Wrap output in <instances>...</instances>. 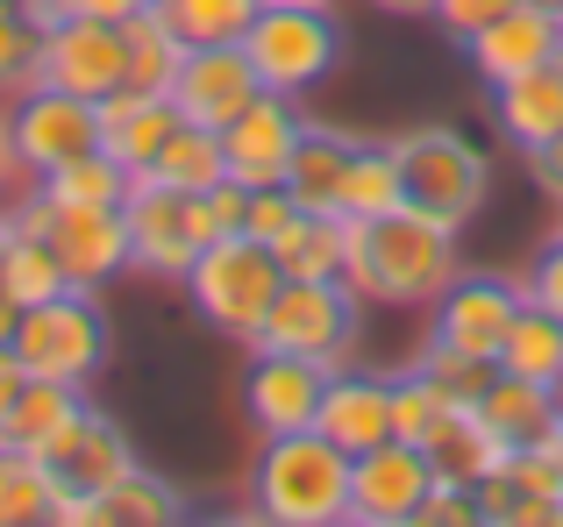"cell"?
<instances>
[{
    "label": "cell",
    "mask_w": 563,
    "mask_h": 527,
    "mask_svg": "<svg viewBox=\"0 0 563 527\" xmlns=\"http://www.w3.org/2000/svg\"><path fill=\"white\" fill-rule=\"evenodd\" d=\"M499 371L536 378V385L563 378V314H550V306H536V300H521L507 343H499Z\"/></svg>",
    "instance_id": "obj_32"
},
{
    "label": "cell",
    "mask_w": 563,
    "mask_h": 527,
    "mask_svg": "<svg viewBox=\"0 0 563 527\" xmlns=\"http://www.w3.org/2000/svg\"><path fill=\"white\" fill-rule=\"evenodd\" d=\"M43 86H65V93H79V100L122 93L129 86V29L65 14V22L43 36Z\"/></svg>",
    "instance_id": "obj_13"
},
{
    "label": "cell",
    "mask_w": 563,
    "mask_h": 527,
    "mask_svg": "<svg viewBox=\"0 0 563 527\" xmlns=\"http://www.w3.org/2000/svg\"><path fill=\"white\" fill-rule=\"evenodd\" d=\"M528 179H536V193L550 200V208H563V136L542 143V150H528Z\"/></svg>",
    "instance_id": "obj_44"
},
{
    "label": "cell",
    "mask_w": 563,
    "mask_h": 527,
    "mask_svg": "<svg viewBox=\"0 0 563 527\" xmlns=\"http://www.w3.org/2000/svg\"><path fill=\"white\" fill-rule=\"evenodd\" d=\"M14 222L36 228V236L57 250V264H65V278H71V285H86V292H100L108 278L136 271V264H129V222H122V208H57V200H43L36 186H29V193L14 200Z\"/></svg>",
    "instance_id": "obj_9"
},
{
    "label": "cell",
    "mask_w": 563,
    "mask_h": 527,
    "mask_svg": "<svg viewBox=\"0 0 563 527\" xmlns=\"http://www.w3.org/2000/svg\"><path fill=\"white\" fill-rule=\"evenodd\" d=\"M278 285H286L278 250L257 243V236H243V228H235V236H214L186 271V292H192V306H200V321L221 328V335H235V343H257L264 335V314H272Z\"/></svg>",
    "instance_id": "obj_4"
},
{
    "label": "cell",
    "mask_w": 563,
    "mask_h": 527,
    "mask_svg": "<svg viewBox=\"0 0 563 527\" xmlns=\"http://www.w3.org/2000/svg\"><path fill=\"white\" fill-rule=\"evenodd\" d=\"M43 463L57 471V485H65V492H93V500H100V492L136 463V449H129V435H122V421H114V414L86 406V414L71 421L51 449H43Z\"/></svg>",
    "instance_id": "obj_19"
},
{
    "label": "cell",
    "mask_w": 563,
    "mask_h": 527,
    "mask_svg": "<svg viewBox=\"0 0 563 527\" xmlns=\"http://www.w3.org/2000/svg\"><path fill=\"white\" fill-rule=\"evenodd\" d=\"M478 421L507 449H542L556 435V400H550V385H536V378L493 371V385L478 392Z\"/></svg>",
    "instance_id": "obj_25"
},
{
    "label": "cell",
    "mask_w": 563,
    "mask_h": 527,
    "mask_svg": "<svg viewBox=\"0 0 563 527\" xmlns=\"http://www.w3.org/2000/svg\"><path fill=\"white\" fill-rule=\"evenodd\" d=\"M314 428L329 435V442H343L350 457L393 442V378L350 371V363H343V371H329V392H321Z\"/></svg>",
    "instance_id": "obj_20"
},
{
    "label": "cell",
    "mask_w": 563,
    "mask_h": 527,
    "mask_svg": "<svg viewBox=\"0 0 563 527\" xmlns=\"http://www.w3.org/2000/svg\"><path fill=\"white\" fill-rule=\"evenodd\" d=\"M456 236L464 228L435 222L421 208H393L378 222H357L350 228V292L372 306H435L442 285H450L464 264H456Z\"/></svg>",
    "instance_id": "obj_1"
},
{
    "label": "cell",
    "mask_w": 563,
    "mask_h": 527,
    "mask_svg": "<svg viewBox=\"0 0 563 527\" xmlns=\"http://www.w3.org/2000/svg\"><path fill=\"white\" fill-rule=\"evenodd\" d=\"M14 179H29V171H22V150H14V128H8V100H0V193Z\"/></svg>",
    "instance_id": "obj_47"
},
{
    "label": "cell",
    "mask_w": 563,
    "mask_h": 527,
    "mask_svg": "<svg viewBox=\"0 0 563 527\" xmlns=\"http://www.w3.org/2000/svg\"><path fill=\"white\" fill-rule=\"evenodd\" d=\"M129 86L136 93H172V79H179V65H186V36L157 14V0L143 14H129Z\"/></svg>",
    "instance_id": "obj_34"
},
{
    "label": "cell",
    "mask_w": 563,
    "mask_h": 527,
    "mask_svg": "<svg viewBox=\"0 0 563 527\" xmlns=\"http://www.w3.org/2000/svg\"><path fill=\"white\" fill-rule=\"evenodd\" d=\"M272 8H335V0H272Z\"/></svg>",
    "instance_id": "obj_52"
},
{
    "label": "cell",
    "mask_w": 563,
    "mask_h": 527,
    "mask_svg": "<svg viewBox=\"0 0 563 527\" xmlns=\"http://www.w3.org/2000/svg\"><path fill=\"white\" fill-rule=\"evenodd\" d=\"M357 306L364 300L350 292V278H286L250 349H286V357H314L343 371L357 357Z\"/></svg>",
    "instance_id": "obj_7"
},
{
    "label": "cell",
    "mask_w": 563,
    "mask_h": 527,
    "mask_svg": "<svg viewBox=\"0 0 563 527\" xmlns=\"http://www.w3.org/2000/svg\"><path fill=\"white\" fill-rule=\"evenodd\" d=\"M8 243H14V208H0V257H8Z\"/></svg>",
    "instance_id": "obj_51"
},
{
    "label": "cell",
    "mask_w": 563,
    "mask_h": 527,
    "mask_svg": "<svg viewBox=\"0 0 563 527\" xmlns=\"http://www.w3.org/2000/svg\"><path fill=\"white\" fill-rule=\"evenodd\" d=\"M442 414H450V400H442V392L407 363V371L393 378V435H399V442H428V428H435Z\"/></svg>",
    "instance_id": "obj_39"
},
{
    "label": "cell",
    "mask_w": 563,
    "mask_h": 527,
    "mask_svg": "<svg viewBox=\"0 0 563 527\" xmlns=\"http://www.w3.org/2000/svg\"><path fill=\"white\" fill-rule=\"evenodd\" d=\"M300 136H307L300 100H292V93H257L229 128H221V150H229V179H235V186H250V193H257V186H286Z\"/></svg>",
    "instance_id": "obj_14"
},
{
    "label": "cell",
    "mask_w": 563,
    "mask_h": 527,
    "mask_svg": "<svg viewBox=\"0 0 563 527\" xmlns=\"http://www.w3.org/2000/svg\"><path fill=\"white\" fill-rule=\"evenodd\" d=\"M243 208H250V186H235V179H221L214 193H207V214H214L221 236H235V228H243Z\"/></svg>",
    "instance_id": "obj_45"
},
{
    "label": "cell",
    "mask_w": 563,
    "mask_h": 527,
    "mask_svg": "<svg viewBox=\"0 0 563 527\" xmlns=\"http://www.w3.org/2000/svg\"><path fill=\"white\" fill-rule=\"evenodd\" d=\"M521 278H499V271H456L442 285V300L428 306V335L478 363H499V343H507L514 314H521Z\"/></svg>",
    "instance_id": "obj_10"
},
{
    "label": "cell",
    "mask_w": 563,
    "mask_h": 527,
    "mask_svg": "<svg viewBox=\"0 0 563 527\" xmlns=\"http://www.w3.org/2000/svg\"><path fill=\"white\" fill-rule=\"evenodd\" d=\"M172 520H186V492L172 485V478L143 471V463H129V471L100 492V527H172Z\"/></svg>",
    "instance_id": "obj_30"
},
{
    "label": "cell",
    "mask_w": 563,
    "mask_h": 527,
    "mask_svg": "<svg viewBox=\"0 0 563 527\" xmlns=\"http://www.w3.org/2000/svg\"><path fill=\"white\" fill-rule=\"evenodd\" d=\"M151 179L179 186V193H214V186L229 179V150H221V128L179 122V128H172V143H165V150H157Z\"/></svg>",
    "instance_id": "obj_33"
},
{
    "label": "cell",
    "mask_w": 563,
    "mask_h": 527,
    "mask_svg": "<svg viewBox=\"0 0 563 527\" xmlns=\"http://www.w3.org/2000/svg\"><path fill=\"white\" fill-rule=\"evenodd\" d=\"M428 463H435L442 485H485V478L507 463V442L478 421V406H450V414L428 428Z\"/></svg>",
    "instance_id": "obj_24"
},
{
    "label": "cell",
    "mask_w": 563,
    "mask_h": 527,
    "mask_svg": "<svg viewBox=\"0 0 563 527\" xmlns=\"http://www.w3.org/2000/svg\"><path fill=\"white\" fill-rule=\"evenodd\" d=\"M393 208H407L393 143H357L350 179H343V214H350V222H378V214H393Z\"/></svg>",
    "instance_id": "obj_35"
},
{
    "label": "cell",
    "mask_w": 563,
    "mask_h": 527,
    "mask_svg": "<svg viewBox=\"0 0 563 527\" xmlns=\"http://www.w3.org/2000/svg\"><path fill=\"white\" fill-rule=\"evenodd\" d=\"M321 392H329V363L314 357H286V349H250L243 371V414L257 435H292L314 428Z\"/></svg>",
    "instance_id": "obj_15"
},
{
    "label": "cell",
    "mask_w": 563,
    "mask_h": 527,
    "mask_svg": "<svg viewBox=\"0 0 563 527\" xmlns=\"http://www.w3.org/2000/svg\"><path fill=\"white\" fill-rule=\"evenodd\" d=\"M493 122L521 157L542 150V143H556L563 136V57L521 71V79H507V86H493Z\"/></svg>",
    "instance_id": "obj_22"
},
{
    "label": "cell",
    "mask_w": 563,
    "mask_h": 527,
    "mask_svg": "<svg viewBox=\"0 0 563 527\" xmlns=\"http://www.w3.org/2000/svg\"><path fill=\"white\" fill-rule=\"evenodd\" d=\"M350 214H300L286 236L272 243L286 278H350Z\"/></svg>",
    "instance_id": "obj_29"
},
{
    "label": "cell",
    "mask_w": 563,
    "mask_h": 527,
    "mask_svg": "<svg viewBox=\"0 0 563 527\" xmlns=\"http://www.w3.org/2000/svg\"><path fill=\"white\" fill-rule=\"evenodd\" d=\"M372 8H378V14H428L435 0H372Z\"/></svg>",
    "instance_id": "obj_50"
},
{
    "label": "cell",
    "mask_w": 563,
    "mask_h": 527,
    "mask_svg": "<svg viewBox=\"0 0 563 527\" xmlns=\"http://www.w3.org/2000/svg\"><path fill=\"white\" fill-rule=\"evenodd\" d=\"M250 65H257L264 93H314L335 65H343V29H335V8H272L264 0L257 22L243 36Z\"/></svg>",
    "instance_id": "obj_8"
},
{
    "label": "cell",
    "mask_w": 563,
    "mask_h": 527,
    "mask_svg": "<svg viewBox=\"0 0 563 527\" xmlns=\"http://www.w3.org/2000/svg\"><path fill=\"white\" fill-rule=\"evenodd\" d=\"M79 414H86V385H65V378H29V385L14 392V406L0 414V442H8V449H36V457H43V449H51Z\"/></svg>",
    "instance_id": "obj_26"
},
{
    "label": "cell",
    "mask_w": 563,
    "mask_h": 527,
    "mask_svg": "<svg viewBox=\"0 0 563 527\" xmlns=\"http://www.w3.org/2000/svg\"><path fill=\"white\" fill-rule=\"evenodd\" d=\"M14 321H22V300H14L8 278H0V343H14Z\"/></svg>",
    "instance_id": "obj_49"
},
{
    "label": "cell",
    "mask_w": 563,
    "mask_h": 527,
    "mask_svg": "<svg viewBox=\"0 0 563 527\" xmlns=\"http://www.w3.org/2000/svg\"><path fill=\"white\" fill-rule=\"evenodd\" d=\"M528 8H542V14H556V22H563V0H528Z\"/></svg>",
    "instance_id": "obj_54"
},
{
    "label": "cell",
    "mask_w": 563,
    "mask_h": 527,
    "mask_svg": "<svg viewBox=\"0 0 563 527\" xmlns=\"http://www.w3.org/2000/svg\"><path fill=\"white\" fill-rule=\"evenodd\" d=\"M350 449L321 428L264 435L250 463V514L272 527H343L350 520Z\"/></svg>",
    "instance_id": "obj_2"
},
{
    "label": "cell",
    "mask_w": 563,
    "mask_h": 527,
    "mask_svg": "<svg viewBox=\"0 0 563 527\" xmlns=\"http://www.w3.org/2000/svg\"><path fill=\"white\" fill-rule=\"evenodd\" d=\"M257 8L264 0H157V14L186 36V51L192 43H243Z\"/></svg>",
    "instance_id": "obj_37"
},
{
    "label": "cell",
    "mask_w": 563,
    "mask_h": 527,
    "mask_svg": "<svg viewBox=\"0 0 563 527\" xmlns=\"http://www.w3.org/2000/svg\"><path fill=\"white\" fill-rule=\"evenodd\" d=\"M464 51H471V71H478L485 86H507V79H521V71L563 57V22L542 14V8H528V0H514V8L499 14L493 29H478Z\"/></svg>",
    "instance_id": "obj_18"
},
{
    "label": "cell",
    "mask_w": 563,
    "mask_h": 527,
    "mask_svg": "<svg viewBox=\"0 0 563 527\" xmlns=\"http://www.w3.org/2000/svg\"><path fill=\"white\" fill-rule=\"evenodd\" d=\"M57 8V22L65 14H86V22H129V14H143L151 0H51Z\"/></svg>",
    "instance_id": "obj_46"
},
{
    "label": "cell",
    "mask_w": 563,
    "mask_h": 527,
    "mask_svg": "<svg viewBox=\"0 0 563 527\" xmlns=\"http://www.w3.org/2000/svg\"><path fill=\"white\" fill-rule=\"evenodd\" d=\"M29 385V371H22V357H14V349L8 343H0V414H8V406H14V392H22Z\"/></svg>",
    "instance_id": "obj_48"
},
{
    "label": "cell",
    "mask_w": 563,
    "mask_h": 527,
    "mask_svg": "<svg viewBox=\"0 0 563 527\" xmlns=\"http://www.w3.org/2000/svg\"><path fill=\"white\" fill-rule=\"evenodd\" d=\"M350 157H357V136H343V128H329V122H307L300 150H292V171H286L292 208H307V214H343Z\"/></svg>",
    "instance_id": "obj_23"
},
{
    "label": "cell",
    "mask_w": 563,
    "mask_h": 527,
    "mask_svg": "<svg viewBox=\"0 0 563 527\" xmlns=\"http://www.w3.org/2000/svg\"><path fill=\"white\" fill-rule=\"evenodd\" d=\"M8 128H14V150H22V171L43 179L65 157L100 150V100H79L65 86H29V93L8 100Z\"/></svg>",
    "instance_id": "obj_11"
},
{
    "label": "cell",
    "mask_w": 563,
    "mask_h": 527,
    "mask_svg": "<svg viewBox=\"0 0 563 527\" xmlns=\"http://www.w3.org/2000/svg\"><path fill=\"white\" fill-rule=\"evenodd\" d=\"M122 222H129V264L151 278H179L192 271V257L221 236L214 214H207V193H179L165 179H129V200H122Z\"/></svg>",
    "instance_id": "obj_6"
},
{
    "label": "cell",
    "mask_w": 563,
    "mask_h": 527,
    "mask_svg": "<svg viewBox=\"0 0 563 527\" xmlns=\"http://www.w3.org/2000/svg\"><path fill=\"white\" fill-rule=\"evenodd\" d=\"M257 93H264V79H257V65H250L243 43H192L179 79H172L179 122H200V128H229Z\"/></svg>",
    "instance_id": "obj_16"
},
{
    "label": "cell",
    "mask_w": 563,
    "mask_h": 527,
    "mask_svg": "<svg viewBox=\"0 0 563 527\" xmlns=\"http://www.w3.org/2000/svg\"><path fill=\"white\" fill-rule=\"evenodd\" d=\"M307 208H292V193L286 186H257L250 193V208H243V236H257V243H278L292 222H300Z\"/></svg>",
    "instance_id": "obj_40"
},
{
    "label": "cell",
    "mask_w": 563,
    "mask_h": 527,
    "mask_svg": "<svg viewBox=\"0 0 563 527\" xmlns=\"http://www.w3.org/2000/svg\"><path fill=\"white\" fill-rule=\"evenodd\" d=\"M57 29L51 0H0V100L43 86V36Z\"/></svg>",
    "instance_id": "obj_27"
},
{
    "label": "cell",
    "mask_w": 563,
    "mask_h": 527,
    "mask_svg": "<svg viewBox=\"0 0 563 527\" xmlns=\"http://www.w3.org/2000/svg\"><path fill=\"white\" fill-rule=\"evenodd\" d=\"M507 8H514V0H435V8H428V14H435V22H442V36L471 43V36H478V29H493V22H499V14H507Z\"/></svg>",
    "instance_id": "obj_42"
},
{
    "label": "cell",
    "mask_w": 563,
    "mask_h": 527,
    "mask_svg": "<svg viewBox=\"0 0 563 527\" xmlns=\"http://www.w3.org/2000/svg\"><path fill=\"white\" fill-rule=\"evenodd\" d=\"M550 400H556V428H563V378H550Z\"/></svg>",
    "instance_id": "obj_53"
},
{
    "label": "cell",
    "mask_w": 563,
    "mask_h": 527,
    "mask_svg": "<svg viewBox=\"0 0 563 527\" xmlns=\"http://www.w3.org/2000/svg\"><path fill=\"white\" fill-rule=\"evenodd\" d=\"M521 292H528L536 306H550V314H563V228L536 250V264H528V278H521Z\"/></svg>",
    "instance_id": "obj_43"
},
{
    "label": "cell",
    "mask_w": 563,
    "mask_h": 527,
    "mask_svg": "<svg viewBox=\"0 0 563 527\" xmlns=\"http://www.w3.org/2000/svg\"><path fill=\"white\" fill-rule=\"evenodd\" d=\"M435 463H428L421 442H378L350 463V520L357 527H413L421 500L435 492Z\"/></svg>",
    "instance_id": "obj_12"
},
{
    "label": "cell",
    "mask_w": 563,
    "mask_h": 527,
    "mask_svg": "<svg viewBox=\"0 0 563 527\" xmlns=\"http://www.w3.org/2000/svg\"><path fill=\"white\" fill-rule=\"evenodd\" d=\"M172 128H179L172 93H136V86H122V93L100 100V150H108L129 179H143V171L157 165V150L172 143Z\"/></svg>",
    "instance_id": "obj_21"
},
{
    "label": "cell",
    "mask_w": 563,
    "mask_h": 527,
    "mask_svg": "<svg viewBox=\"0 0 563 527\" xmlns=\"http://www.w3.org/2000/svg\"><path fill=\"white\" fill-rule=\"evenodd\" d=\"M413 371H421L450 406H478V392L493 385L499 363H478V357H464V349H450V343H435V335H428L421 357H413Z\"/></svg>",
    "instance_id": "obj_38"
},
{
    "label": "cell",
    "mask_w": 563,
    "mask_h": 527,
    "mask_svg": "<svg viewBox=\"0 0 563 527\" xmlns=\"http://www.w3.org/2000/svg\"><path fill=\"white\" fill-rule=\"evenodd\" d=\"M0 278H8V292H14L22 306H43V300H57V292H71V278H65V264H57V250L36 236V228H22V222H14L8 257H0Z\"/></svg>",
    "instance_id": "obj_36"
},
{
    "label": "cell",
    "mask_w": 563,
    "mask_h": 527,
    "mask_svg": "<svg viewBox=\"0 0 563 527\" xmlns=\"http://www.w3.org/2000/svg\"><path fill=\"white\" fill-rule=\"evenodd\" d=\"M485 527H563V478L542 449H507L493 478L478 485Z\"/></svg>",
    "instance_id": "obj_17"
},
{
    "label": "cell",
    "mask_w": 563,
    "mask_h": 527,
    "mask_svg": "<svg viewBox=\"0 0 563 527\" xmlns=\"http://www.w3.org/2000/svg\"><path fill=\"white\" fill-rule=\"evenodd\" d=\"M43 200H57V208H122L129 200V171L114 165L108 150H79L65 157L57 171H43V179H29Z\"/></svg>",
    "instance_id": "obj_31"
},
{
    "label": "cell",
    "mask_w": 563,
    "mask_h": 527,
    "mask_svg": "<svg viewBox=\"0 0 563 527\" xmlns=\"http://www.w3.org/2000/svg\"><path fill=\"white\" fill-rule=\"evenodd\" d=\"M14 357H22L29 378H65V385H93L108 371V306L100 292L71 285L43 306H22L14 321Z\"/></svg>",
    "instance_id": "obj_5"
},
{
    "label": "cell",
    "mask_w": 563,
    "mask_h": 527,
    "mask_svg": "<svg viewBox=\"0 0 563 527\" xmlns=\"http://www.w3.org/2000/svg\"><path fill=\"white\" fill-rule=\"evenodd\" d=\"M399 157V186H407V208L435 214V222L464 228L478 222V208L493 200V157L450 122H421V128H399L393 136Z\"/></svg>",
    "instance_id": "obj_3"
},
{
    "label": "cell",
    "mask_w": 563,
    "mask_h": 527,
    "mask_svg": "<svg viewBox=\"0 0 563 527\" xmlns=\"http://www.w3.org/2000/svg\"><path fill=\"white\" fill-rule=\"evenodd\" d=\"M57 471L36 449H8L0 442V527H57Z\"/></svg>",
    "instance_id": "obj_28"
},
{
    "label": "cell",
    "mask_w": 563,
    "mask_h": 527,
    "mask_svg": "<svg viewBox=\"0 0 563 527\" xmlns=\"http://www.w3.org/2000/svg\"><path fill=\"white\" fill-rule=\"evenodd\" d=\"M413 527H485L478 485H435V492L421 500V514H413Z\"/></svg>",
    "instance_id": "obj_41"
}]
</instances>
